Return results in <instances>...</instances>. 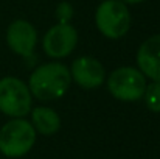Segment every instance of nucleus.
<instances>
[{"label":"nucleus","instance_id":"obj_1","mask_svg":"<svg viewBox=\"0 0 160 159\" xmlns=\"http://www.w3.org/2000/svg\"><path fill=\"white\" fill-rule=\"evenodd\" d=\"M70 69L62 62H45L36 67L28 78V89L39 102H54L70 87Z\"/></svg>","mask_w":160,"mask_h":159},{"label":"nucleus","instance_id":"obj_2","mask_svg":"<svg viewBox=\"0 0 160 159\" xmlns=\"http://www.w3.org/2000/svg\"><path fill=\"white\" fill-rule=\"evenodd\" d=\"M36 142V130L31 122L11 119L0 128V153L6 158H22L33 148Z\"/></svg>","mask_w":160,"mask_h":159},{"label":"nucleus","instance_id":"obj_3","mask_svg":"<svg viewBox=\"0 0 160 159\" xmlns=\"http://www.w3.org/2000/svg\"><path fill=\"white\" fill-rule=\"evenodd\" d=\"M95 25L107 39H120L131 28V13L128 5L118 0H104L95 13Z\"/></svg>","mask_w":160,"mask_h":159},{"label":"nucleus","instance_id":"obj_4","mask_svg":"<svg viewBox=\"0 0 160 159\" xmlns=\"http://www.w3.org/2000/svg\"><path fill=\"white\" fill-rule=\"evenodd\" d=\"M107 89L110 95L120 102H138L145 94L146 78L135 67H118L107 77Z\"/></svg>","mask_w":160,"mask_h":159},{"label":"nucleus","instance_id":"obj_5","mask_svg":"<svg viewBox=\"0 0 160 159\" xmlns=\"http://www.w3.org/2000/svg\"><path fill=\"white\" fill-rule=\"evenodd\" d=\"M31 103L33 95L22 80L16 77L0 80V112L12 119H22L30 114Z\"/></svg>","mask_w":160,"mask_h":159},{"label":"nucleus","instance_id":"obj_6","mask_svg":"<svg viewBox=\"0 0 160 159\" xmlns=\"http://www.w3.org/2000/svg\"><path fill=\"white\" fill-rule=\"evenodd\" d=\"M78 44V31L70 24L53 25L42 39V49L47 56L61 59L68 56Z\"/></svg>","mask_w":160,"mask_h":159},{"label":"nucleus","instance_id":"obj_7","mask_svg":"<svg viewBox=\"0 0 160 159\" xmlns=\"http://www.w3.org/2000/svg\"><path fill=\"white\" fill-rule=\"evenodd\" d=\"M70 77L82 89H98L106 81V69L93 56H79L72 62Z\"/></svg>","mask_w":160,"mask_h":159},{"label":"nucleus","instance_id":"obj_8","mask_svg":"<svg viewBox=\"0 0 160 159\" xmlns=\"http://www.w3.org/2000/svg\"><path fill=\"white\" fill-rule=\"evenodd\" d=\"M6 44L16 55L28 58L33 55L38 44V31L31 25V22L25 19H17L8 25Z\"/></svg>","mask_w":160,"mask_h":159},{"label":"nucleus","instance_id":"obj_9","mask_svg":"<svg viewBox=\"0 0 160 159\" xmlns=\"http://www.w3.org/2000/svg\"><path fill=\"white\" fill-rule=\"evenodd\" d=\"M138 70L151 81H160V34L145 39L137 50Z\"/></svg>","mask_w":160,"mask_h":159},{"label":"nucleus","instance_id":"obj_10","mask_svg":"<svg viewBox=\"0 0 160 159\" xmlns=\"http://www.w3.org/2000/svg\"><path fill=\"white\" fill-rule=\"evenodd\" d=\"M31 112V125L36 133L42 136H53L61 128V117L53 108L48 106H38L33 108Z\"/></svg>","mask_w":160,"mask_h":159},{"label":"nucleus","instance_id":"obj_11","mask_svg":"<svg viewBox=\"0 0 160 159\" xmlns=\"http://www.w3.org/2000/svg\"><path fill=\"white\" fill-rule=\"evenodd\" d=\"M143 102L146 108L152 112H160V81H152L151 84H146L145 94H143Z\"/></svg>","mask_w":160,"mask_h":159},{"label":"nucleus","instance_id":"obj_12","mask_svg":"<svg viewBox=\"0 0 160 159\" xmlns=\"http://www.w3.org/2000/svg\"><path fill=\"white\" fill-rule=\"evenodd\" d=\"M73 16V8L72 5H68L67 2L59 3V6L56 8V17L59 19V24H68V20Z\"/></svg>","mask_w":160,"mask_h":159},{"label":"nucleus","instance_id":"obj_13","mask_svg":"<svg viewBox=\"0 0 160 159\" xmlns=\"http://www.w3.org/2000/svg\"><path fill=\"white\" fill-rule=\"evenodd\" d=\"M118 2H121V3H124V5H137V3H142V2H145V0H118Z\"/></svg>","mask_w":160,"mask_h":159}]
</instances>
